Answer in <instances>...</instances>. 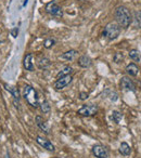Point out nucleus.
Returning a JSON list of instances; mask_svg holds the SVG:
<instances>
[{
	"label": "nucleus",
	"instance_id": "26",
	"mask_svg": "<svg viewBox=\"0 0 141 158\" xmlns=\"http://www.w3.org/2000/svg\"><path fill=\"white\" fill-rule=\"evenodd\" d=\"M11 34H12V36H13L14 38H16V36H18V34H19V28H18V27H15L14 29H12Z\"/></svg>",
	"mask_w": 141,
	"mask_h": 158
},
{
	"label": "nucleus",
	"instance_id": "25",
	"mask_svg": "<svg viewBox=\"0 0 141 158\" xmlns=\"http://www.w3.org/2000/svg\"><path fill=\"white\" fill-rule=\"evenodd\" d=\"M78 98H79V100H82V101H85V100H87L89 98V94L87 92H80Z\"/></svg>",
	"mask_w": 141,
	"mask_h": 158
},
{
	"label": "nucleus",
	"instance_id": "27",
	"mask_svg": "<svg viewBox=\"0 0 141 158\" xmlns=\"http://www.w3.org/2000/svg\"><path fill=\"white\" fill-rule=\"evenodd\" d=\"M27 1H28V0H24V3H23V7H25V6L27 5Z\"/></svg>",
	"mask_w": 141,
	"mask_h": 158
},
{
	"label": "nucleus",
	"instance_id": "5",
	"mask_svg": "<svg viewBox=\"0 0 141 158\" xmlns=\"http://www.w3.org/2000/svg\"><path fill=\"white\" fill-rule=\"evenodd\" d=\"M91 153L96 158H109L110 152L104 145L102 144H96L91 148Z\"/></svg>",
	"mask_w": 141,
	"mask_h": 158
},
{
	"label": "nucleus",
	"instance_id": "6",
	"mask_svg": "<svg viewBox=\"0 0 141 158\" xmlns=\"http://www.w3.org/2000/svg\"><path fill=\"white\" fill-rule=\"evenodd\" d=\"M72 81H73V76H72V75H67V76L59 77V78L55 80L53 87H54V89L57 91L63 90V89L66 88V87H67Z\"/></svg>",
	"mask_w": 141,
	"mask_h": 158
},
{
	"label": "nucleus",
	"instance_id": "18",
	"mask_svg": "<svg viewBox=\"0 0 141 158\" xmlns=\"http://www.w3.org/2000/svg\"><path fill=\"white\" fill-rule=\"evenodd\" d=\"M128 56H129L134 62H140V60H141L140 51H139L138 49H131V50H129Z\"/></svg>",
	"mask_w": 141,
	"mask_h": 158
},
{
	"label": "nucleus",
	"instance_id": "17",
	"mask_svg": "<svg viewBox=\"0 0 141 158\" xmlns=\"http://www.w3.org/2000/svg\"><path fill=\"white\" fill-rule=\"evenodd\" d=\"M78 54V51L76 50H70V51H66L64 52L63 54L61 55V57L63 60H66V61H73Z\"/></svg>",
	"mask_w": 141,
	"mask_h": 158
},
{
	"label": "nucleus",
	"instance_id": "19",
	"mask_svg": "<svg viewBox=\"0 0 141 158\" xmlns=\"http://www.w3.org/2000/svg\"><path fill=\"white\" fill-rule=\"evenodd\" d=\"M132 20H134V24L137 28H141V10L138 11H135L134 16H132Z\"/></svg>",
	"mask_w": 141,
	"mask_h": 158
},
{
	"label": "nucleus",
	"instance_id": "14",
	"mask_svg": "<svg viewBox=\"0 0 141 158\" xmlns=\"http://www.w3.org/2000/svg\"><path fill=\"white\" fill-rule=\"evenodd\" d=\"M126 73L128 74V76L136 77L139 73V67L137 66L136 63H129L126 66Z\"/></svg>",
	"mask_w": 141,
	"mask_h": 158
},
{
	"label": "nucleus",
	"instance_id": "11",
	"mask_svg": "<svg viewBox=\"0 0 141 158\" xmlns=\"http://www.w3.org/2000/svg\"><path fill=\"white\" fill-rule=\"evenodd\" d=\"M23 66L28 72L34 70V63H33V53H27L23 60Z\"/></svg>",
	"mask_w": 141,
	"mask_h": 158
},
{
	"label": "nucleus",
	"instance_id": "28",
	"mask_svg": "<svg viewBox=\"0 0 141 158\" xmlns=\"http://www.w3.org/2000/svg\"><path fill=\"white\" fill-rule=\"evenodd\" d=\"M0 44H1V39H0Z\"/></svg>",
	"mask_w": 141,
	"mask_h": 158
},
{
	"label": "nucleus",
	"instance_id": "8",
	"mask_svg": "<svg viewBox=\"0 0 141 158\" xmlns=\"http://www.w3.org/2000/svg\"><path fill=\"white\" fill-rule=\"evenodd\" d=\"M121 88L123 90L126 91H130V92H136L137 88H136V85L134 84L131 79L129 78L128 76H123L121 79Z\"/></svg>",
	"mask_w": 141,
	"mask_h": 158
},
{
	"label": "nucleus",
	"instance_id": "21",
	"mask_svg": "<svg viewBox=\"0 0 141 158\" xmlns=\"http://www.w3.org/2000/svg\"><path fill=\"white\" fill-rule=\"evenodd\" d=\"M72 73H73V68L70 67V66H65V67H63V69L57 75V78L63 77V76H67V75H72Z\"/></svg>",
	"mask_w": 141,
	"mask_h": 158
},
{
	"label": "nucleus",
	"instance_id": "16",
	"mask_svg": "<svg viewBox=\"0 0 141 158\" xmlns=\"http://www.w3.org/2000/svg\"><path fill=\"white\" fill-rule=\"evenodd\" d=\"M50 65H51V62L48 57L41 56L37 60V66L40 69H46V68H48Z\"/></svg>",
	"mask_w": 141,
	"mask_h": 158
},
{
	"label": "nucleus",
	"instance_id": "23",
	"mask_svg": "<svg viewBox=\"0 0 141 158\" xmlns=\"http://www.w3.org/2000/svg\"><path fill=\"white\" fill-rule=\"evenodd\" d=\"M54 44H55V39H54V38H47V39L44 41V47L46 49L52 48Z\"/></svg>",
	"mask_w": 141,
	"mask_h": 158
},
{
	"label": "nucleus",
	"instance_id": "13",
	"mask_svg": "<svg viewBox=\"0 0 141 158\" xmlns=\"http://www.w3.org/2000/svg\"><path fill=\"white\" fill-rule=\"evenodd\" d=\"M77 64H78V66H80V67H83V68H88L92 65V61H91V59L88 55H82V56L77 60Z\"/></svg>",
	"mask_w": 141,
	"mask_h": 158
},
{
	"label": "nucleus",
	"instance_id": "24",
	"mask_svg": "<svg viewBox=\"0 0 141 158\" xmlns=\"http://www.w3.org/2000/svg\"><path fill=\"white\" fill-rule=\"evenodd\" d=\"M113 60H114V62L115 63H121L122 61L124 60V55H123V53H121V52H116L114 54V56H113Z\"/></svg>",
	"mask_w": 141,
	"mask_h": 158
},
{
	"label": "nucleus",
	"instance_id": "9",
	"mask_svg": "<svg viewBox=\"0 0 141 158\" xmlns=\"http://www.w3.org/2000/svg\"><path fill=\"white\" fill-rule=\"evenodd\" d=\"M36 142H37L41 147H44L45 149H47V151H49V152H54L55 151V146L52 144V142H51L50 140H48L47 138L37 135L36 136Z\"/></svg>",
	"mask_w": 141,
	"mask_h": 158
},
{
	"label": "nucleus",
	"instance_id": "15",
	"mask_svg": "<svg viewBox=\"0 0 141 158\" xmlns=\"http://www.w3.org/2000/svg\"><path fill=\"white\" fill-rule=\"evenodd\" d=\"M118 152L123 156H129L131 154V147L127 142H122L121 145H119Z\"/></svg>",
	"mask_w": 141,
	"mask_h": 158
},
{
	"label": "nucleus",
	"instance_id": "20",
	"mask_svg": "<svg viewBox=\"0 0 141 158\" xmlns=\"http://www.w3.org/2000/svg\"><path fill=\"white\" fill-rule=\"evenodd\" d=\"M39 107H40V110H41V112L44 113V114H50L51 106H50V104H49V102L47 101V100H44V101L39 104Z\"/></svg>",
	"mask_w": 141,
	"mask_h": 158
},
{
	"label": "nucleus",
	"instance_id": "1",
	"mask_svg": "<svg viewBox=\"0 0 141 158\" xmlns=\"http://www.w3.org/2000/svg\"><path fill=\"white\" fill-rule=\"evenodd\" d=\"M115 19L116 23L121 26V28L127 29L132 23V14L130 10L125 6H118L115 9Z\"/></svg>",
	"mask_w": 141,
	"mask_h": 158
},
{
	"label": "nucleus",
	"instance_id": "12",
	"mask_svg": "<svg viewBox=\"0 0 141 158\" xmlns=\"http://www.w3.org/2000/svg\"><path fill=\"white\" fill-rule=\"evenodd\" d=\"M3 87H5L6 90L13 97V99L15 100V101H20V91H19V89L16 88V87L11 86V85H8V84H5Z\"/></svg>",
	"mask_w": 141,
	"mask_h": 158
},
{
	"label": "nucleus",
	"instance_id": "4",
	"mask_svg": "<svg viewBox=\"0 0 141 158\" xmlns=\"http://www.w3.org/2000/svg\"><path fill=\"white\" fill-rule=\"evenodd\" d=\"M98 110L99 108L95 104H85L77 110V114L83 117H92L97 115Z\"/></svg>",
	"mask_w": 141,
	"mask_h": 158
},
{
	"label": "nucleus",
	"instance_id": "7",
	"mask_svg": "<svg viewBox=\"0 0 141 158\" xmlns=\"http://www.w3.org/2000/svg\"><path fill=\"white\" fill-rule=\"evenodd\" d=\"M46 11L47 13H49L51 16H54V18L61 19L63 16V10L60 6H58L55 2H50L46 6Z\"/></svg>",
	"mask_w": 141,
	"mask_h": 158
},
{
	"label": "nucleus",
	"instance_id": "3",
	"mask_svg": "<svg viewBox=\"0 0 141 158\" xmlns=\"http://www.w3.org/2000/svg\"><path fill=\"white\" fill-rule=\"evenodd\" d=\"M121 31H122L121 26L116 22H110L104 26L102 35L108 40H114L119 36Z\"/></svg>",
	"mask_w": 141,
	"mask_h": 158
},
{
	"label": "nucleus",
	"instance_id": "22",
	"mask_svg": "<svg viewBox=\"0 0 141 158\" xmlns=\"http://www.w3.org/2000/svg\"><path fill=\"white\" fill-rule=\"evenodd\" d=\"M112 119L115 123H119L123 119V114L118 110H113L112 112Z\"/></svg>",
	"mask_w": 141,
	"mask_h": 158
},
{
	"label": "nucleus",
	"instance_id": "10",
	"mask_svg": "<svg viewBox=\"0 0 141 158\" xmlns=\"http://www.w3.org/2000/svg\"><path fill=\"white\" fill-rule=\"evenodd\" d=\"M36 125H37L38 128H39L42 132H45L46 134L50 133V128H49L47 121L44 120V118H42L41 116H39V115H38V116H36Z\"/></svg>",
	"mask_w": 141,
	"mask_h": 158
},
{
	"label": "nucleus",
	"instance_id": "2",
	"mask_svg": "<svg viewBox=\"0 0 141 158\" xmlns=\"http://www.w3.org/2000/svg\"><path fill=\"white\" fill-rule=\"evenodd\" d=\"M23 98L25 99V101L28 103V105H31L32 107L37 108L39 107V97L38 93L35 89L32 86H25L23 89Z\"/></svg>",
	"mask_w": 141,
	"mask_h": 158
}]
</instances>
